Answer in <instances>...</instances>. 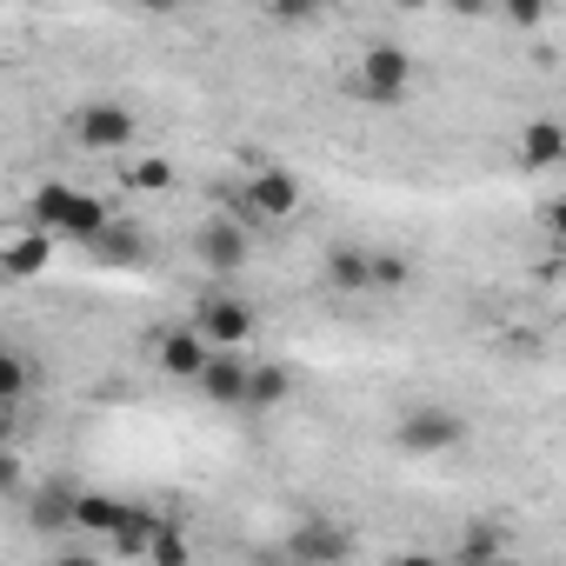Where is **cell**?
<instances>
[{"mask_svg": "<svg viewBox=\"0 0 566 566\" xmlns=\"http://www.w3.org/2000/svg\"><path fill=\"white\" fill-rule=\"evenodd\" d=\"M107 200L101 193H81V187H67V180H48L41 193H34V227H48V233H67V240H81V247H94L101 233H107Z\"/></svg>", "mask_w": 566, "mask_h": 566, "instance_id": "1", "label": "cell"}, {"mask_svg": "<svg viewBox=\"0 0 566 566\" xmlns=\"http://www.w3.org/2000/svg\"><path fill=\"white\" fill-rule=\"evenodd\" d=\"M413 87V54L400 41H367L360 48V67H354V94L367 107H400Z\"/></svg>", "mask_w": 566, "mask_h": 566, "instance_id": "2", "label": "cell"}, {"mask_svg": "<svg viewBox=\"0 0 566 566\" xmlns=\"http://www.w3.org/2000/svg\"><path fill=\"white\" fill-rule=\"evenodd\" d=\"M233 207H240V220H247V227H260V220H294V213H301V180H294L287 167L260 160Z\"/></svg>", "mask_w": 566, "mask_h": 566, "instance_id": "3", "label": "cell"}, {"mask_svg": "<svg viewBox=\"0 0 566 566\" xmlns=\"http://www.w3.org/2000/svg\"><path fill=\"white\" fill-rule=\"evenodd\" d=\"M247 253H253V227H247L240 213H207V220L193 227V260H200L207 273H240Z\"/></svg>", "mask_w": 566, "mask_h": 566, "instance_id": "4", "label": "cell"}, {"mask_svg": "<svg viewBox=\"0 0 566 566\" xmlns=\"http://www.w3.org/2000/svg\"><path fill=\"white\" fill-rule=\"evenodd\" d=\"M213 354H233L247 334H253V307L240 301V294H220V287H207L200 301H193V321H187Z\"/></svg>", "mask_w": 566, "mask_h": 566, "instance_id": "5", "label": "cell"}, {"mask_svg": "<svg viewBox=\"0 0 566 566\" xmlns=\"http://www.w3.org/2000/svg\"><path fill=\"white\" fill-rule=\"evenodd\" d=\"M460 440H467V420H460L453 407H413V413H400V427H394V447L413 453V460L453 453Z\"/></svg>", "mask_w": 566, "mask_h": 566, "instance_id": "6", "label": "cell"}, {"mask_svg": "<svg viewBox=\"0 0 566 566\" xmlns=\"http://www.w3.org/2000/svg\"><path fill=\"white\" fill-rule=\"evenodd\" d=\"M287 546L294 559H307V566H347L354 559V526L347 520H327V513H307V520H294L287 526Z\"/></svg>", "mask_w": 566, "mask_h": 566, "instance_id": "7", "label": "cell"}, {"mask_svg": "<svg viewBox=\"0 0 566 566\" xmlns=\"http://www.w3.org/2000/svg\"><path fill=\"white\" fill-rule=\"evenodd\" d=\"M134 134H140V120H134V107H120V101H87V107H74V140H81L87 154H127Z\"/></svg>", "mask_w": 566, "mask_h": 566, "instance_id": "8", "label": "cell"}, {"mask_svg": "<svg viewBox=\"0 0 566 566\" xmlns=\"http://www.w3.org/2000/svg\"><path fill=\"white\" fill-rule=\"evenodd\" d=\"M154 360H160L167 380H193V387H200V374L213 367V347H207L193 327H167V334L154 340Z\"/></svg>", "mask_w": 566, "mask_h": 566, "instance_id": "9", "label": "cell"}, {"mask_svg": "<svg viewBox=\"0 0 566 566\" xmlns=\"http://www.w3.org/2000/svg\"><path fill=\"white\" fill-rule=\"evenodd\" d=\"M81 493H87V486H74V480H41V486L28 493V526H34V533H67L74 513H81Z\"/></svg>", "mask_w": 566, "mask_h": 566, "instance_id": "10", "label": "cell"}, {"mask_svg": "<svg viewBox=\"0 0 566 566\" xmlns=\"http://www.w3.org/2000/svg\"><path fill=\"white\" fill-rule=\"evenodd\" d=\"M321 280H327L334 294H374V247H354V240L327 247V260H321Z\"/></svg>", "mask_w": 566, "mask_h": 566, "instance_id": "11", "label": "cell"}, {"mask_svg": "<svg viewBox=\"0 0 566 566\" xmlns=\"http://www.w3.org/2000/svg\"><path fill=\"white\" fill-rule=\"evenodd\" d=\"M147 253H154V240H147V227L127 220V213H114L107 233L94 240V260H101V266H120V273H127V266H147Z\"/></svg>", "mask_w": 566, "mask_h": 566, "instance_id": "12", "label": "cell"}, {"mask_svg": "<svg viewBox=\"0 0 566 566\" xmlns=\"http://www.w3.org/2000/svg\"><path fill=\"white\" fill-rule=\"evenodd\" d=\"M0 266H8V280H41L54 266V233L48 227H21L8 240V253H0Z\"/></svg>", "mask_w": 566, "mask_h": 566, "instance_id": "13", "label": "cell"}, {"mask_svg": "<svg viewBox=\"0 0 566 566\" xmlns=\"http://www.w3.org/2000/svg\"><path fill=\"white\" fill-rule=\"evenodd\" d=\"M247 380H253V360L213 354V367L200 374V400H213V407H247Z\"/></svg>", "mask_w": 566, "mask_h": 566, "instance_id": "14", "label": "cell"}, {"mask_svg": "<svg viewBox=\"0 0 566 566\" xmlns=\"http://www.w3.org/2000/svg\"><path fill=\"white\" fill-rule=\"evenodd\" d=\"M520 167H533V174L566 167V127L559 120H526L520 127Z\"/></svg>", "mask_w": 566, "mask_h": 566, "instance_id": "15", "label": "cell"}, {"mask_svg": "<svg viewBox=\"0 0 566 566\" xmlns=\"http://www.w3.org/2000/svg\"><path fill=\"white\" fill-rule=\"evenodd\" d=\"M500 553H506V526L493 520H467L453 539V566H500Z\"/></svg>", "mask_w": 566, "mask_h": 566, "instance_id": "16", "label": "cell"}, {"mask_svg": "<svg viewBox=\"0 0 566 566\" xmlns=\"http://www.w3.org/2000/svg\"><path fill=\"white\" fill-rule=\"evenodd\" d=\"M127 520H134V506H127V500H114V493H81L74 533H107V539H120V533H127Z\"/></svg>", "mask_w": 566, "mask_h": 566, "instance_id": "17", "label": "cell"}, {"mask_svg": "<svg viewBox=\"0 0 566 566\" xmlns=\"http://www.w3.org/2000/svg\"><path fill=\"white\" fill-rule=\"evenodd\" d=\"M287 394H294V374L280 367V360H260V367H253V380H247V413H273V407H287Z\"/></svg>", "mask_w": 566, "mask_h": 566, "instance_id": "18", "label": "cell"}, {"mask_svg": "<svg viewBox=\"0 0 566 566\" xmlns=\"http://www.w3.org/2000/svg\"><path fill=\"white\" fill-rule=\"evenodd\" d=\"M34 387V360L28 354H0V407L21 413V394Z\"/></svg>", "mask_w": 566, "mask_h": 566, "instance_id": "19", "label": "cell"}, {"mask_svg": "<svg viewBox=\"0 0 566 566\" xmlns=\"http://www.w3.org/2000/svg\"><path fill=\"white\" fill-rule=\"evenodd\" d=\"M147 566H193V546H187V533L174 520H160V533L147 546Z\"/></svg>", "mask_w": 566, "mask_h": 566, "instance_id": "20", "label": "cell"}, {"mask_svg": "<svg viewBox=\"0 0 566 566\" xmlns=\"http://www.w3.org/2000/svg\"><path fill=\"white\" fill-rule=\"evenodd\" d=\"M127 187H134V193H167V187H174V160H160V154H154V160H134V167H127Z\"/></svg>", "mask_w": 566, "mask_h": 566, "instance_id": "21", "label": "cell"}, {"mask_svg": "<svg viewBox=\"0 0 566 566\" xmlns=\"http://www.w3.org/2000/svg\"><path fill=\"white\" fill-rule=\"evenodd\" d=\"M500 21H506V28H520V34H539V28H546V0H506Z\"/></svg>", "mask_w": 566, "mask_h": 566, "instance_id": "22", "label": "cell"}, {"mask_svg": "<svg viewBox=\"0 0 566 566\" xmlns=\"http://www.w3.org/2000/svg\"><path fill=\"white\" fill-rule=\"evenodd\" d=\"M407 280H413V260L407 253H374V287H407Z\"/></svg>", "mask_w": 566, "mask_h": 566, "instance_id": "23", "label": "cell"}, {"mask_svg": "<svg viewBox=\"0 0 566 566\" xmlns=\"http://www.w3.org/2000/svg\"><path fill=\"white\" fill-rule=\"evenodd\" d=\"M0 486H8V493H28V467H21V453H14V447L0 453Z\"/></svg>", "mask_w": 566, "mask_h": 566, "instance_id": "24", "label": "cell"}, {"mask_svg": "<svg viewBox=\"0 0 566 566\" xmlns=\"http://www.w3.org/2000/svg\"><path fill=\"white\" fill-rule=\"evenodd\" d=\"M539 220H546V233H553V240H566V193H559V200H546V207H539Z\"/></svg>", "mask_w": 566, "mask_h": 566, "instance_id": "25", "label": "cell"}, {"mask_svg": "<svg viewBox=\"0 0 566 566\" xmlns=\"http://www.w3.org/2000/svg\"><path fill=\"white\" fill-rule=\"evenodd\" d=\"M253 566H307V559H294L287 546H260V553H253Z\"/></svg>", "mask_w": 566, "mask_h": 566, "instance_id": "26", "label": "cell"}, {"mask_svg": "<svg viewBox=\"0 0 566 566\" xmlns=\"http://www.w3.org/2000/svg\"><path fill=\"white\" fill-rule=\"evenodd\" d=\"M273 21H280V28H307V21H321V14H314V8H273Z\"/></svg>", "mask_w": 566, "mask_h": 566, "instance_id": "27", "label": "cell"}, {"mask_svg": "<svg viewBox=\"0 0 566 566\" xmlns=\"http://www.w3.org/2000/svg\"><path fill=\"white\" fill-rule=\"evenodd\" d=\"M387 566H440V559H433V553H427V546H413V553H394V559H387Z\"/></svg>", "mask_w": 566, "mask_h": 566, "instance_id": "28", "label": "cell"}, {"mask_svg": "<svg viewBox=\"0 0 566 566\" xmlns=\"http://www.w3.org/2000/svg\"><path fill=\"white\" fill-rule=\"evenodd\" d=\"M54 566H101V559H94V553H61Z\"/></svg>", "mask_w": 566, "mask_h": 566, "instance_id": "29", "label": "cell"}]
</instances>
